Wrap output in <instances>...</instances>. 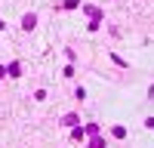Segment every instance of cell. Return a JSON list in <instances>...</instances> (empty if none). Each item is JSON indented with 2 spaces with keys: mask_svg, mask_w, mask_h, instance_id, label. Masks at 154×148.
Wrapping results in <instances>:
<instances>
[{
  "mask_svg": "<svg viewBox=\"0 0 154 148\" xmlns=\"http://www.w3.org/2000/svg\"><path fill=\"white\" fill-rule=\"evenodd\" d=\"M34 25H37V16H34V12H28V16L22 19V28H25V31H34Z\"/></svg>",
  "mask_w": 154,
  "mask_h": 148,
  "instance_id": "obj_1",
  "label": "cell"
},
{
  "mask_svg": "<svg viewBox=\"0 0 154 148\" xmlns=\"http://www.w3.org/2000/svg\"><path fill=\"white\" fill-rule=\"evenodd\" d=\"M62 123H65V127H77V114H65Z\"/></svg>",
  "mask_w": 154,
  "mask_h": 148,
  "instance_id": "obj_3",
  "label": "cell"
},
{
  "mask_svg": "<svg viewBox=\"0 0 154 148\" xmlns=\"http://www.w3.org/2000/svg\"><path fill=\"white\" fill-rule=\"evenodd\" d=\"M6 74H9V77H19V74H22V65H19V62H12V65L6 68Z\"/></svg>",
  "mask_w": 154,
  "mask_h": 148,
  "instance_id": "obj_2",
  "label": "cell"
},
{
  "mask_svg": "<svg viewBox=\"0 0 154 148\" xmlns=\"http://www.w3.org/2000/svg\"><path fill=\"white\" fill-rule=\"evenodd\" d=\"M3 77H6V68H0V80H3Z\"/></svg>",
  "mask_w": 154,
  "mask_h": 148,
  "instance_id": "obj_5",
  "label": "cell"
},
{
  "mask_svg": "<svg viewBox=\"0 0 154 148\" xmlns=\"http://www.w3.org/2000/svg\"><path fill=\"white\" fill-rule=\"evenodd\" d=\"M0 31H3V22H0Z\"/></svg>",
  "mask_w": 154,
  "mask_h": 148,
  "instance_id": "obj_6",
  "label": "cell"
},
{
  "mask_svg": "<svg viewBox=\"0 0 154 148\" xmlns=\"http://www.w3.org/2000/svg\"><path fill=\"white\" fill-rule=\"evenodd\" d=\"M89 148H105V142H102V139H93V142H89Z\"/></svg>",
  "mask_w": 154,
  "mask_h": 148,
  "instance_id": "obj_4",
  "label": "cell"
}]
</instances>
